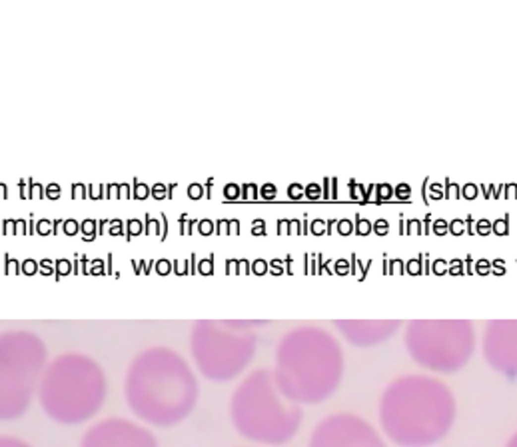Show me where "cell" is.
Instances as JSON below:
<instances>
[{
  "instance_id": "28",
  "label": "cell",
  "mask_w": 517,
  "mask_h": 447,
  "mask_svg": "<svg viewBox=\"0 0 517 447\" xmlns=\"http://www.w3.org/2000/svg\"><path fill=\"white\" fill-rule=\"evenodd\" d=\"M154 268H156V272H158L160 276H168V274L172 272V262H168V260H160V262L154 264Z\"/></svg>"
},
{
  "instance_id": "1",
  "label": "cell",
  "mask_w": 517,
  "mask_h": 447,
  "mask_svg": "<svg viewBox=\"0 0 517 447\" xmlns=\"http://www.w3.org/2000/svg\"><path fill=\"white\" fill-rule=\"evenodd\" d=\"M454 421L456 399L439 380L425 376L398 378L382 395L380 423L398 445H433L448 435Z\"/></svg>"
},
{
  "instance_id": "47",
  "label": "cell",
  "mask_w": 517,
  "mask_h": 447,
  "mask_svg": "<svg viewBox=\"0 0 517 447\" xmlns=\"http://www.w3.org/2000/svg\"><path fill=\"white\" fill-rule=\"evenodd\" d=\"M8 196V192H6V186L4 184H0V198H6Z\"/></svg>"
},
{
  "instance_id": "21",
  "label": "cell",
  "mask_w": 517,
  "mask_h": 447,
  "mask_svg": "<svg viewBox=\"0 0 517 447\" xmlns=\"http://www.w3.org/2000/svg\"><path fill=\"white\" fill-rule=\"evenodd\" d=\"M28 198H46V192H44V186H40V184H36V182H32V180H28Z\"/></svg>"
},
{
  "instance_id": "4",
  "label": "cell",
  "mask_w": 517,
  "mask_h": 447,
  "mask_svg": "<svg viewBox=\"0 0 517 447\" xmlns=\"http://www.w3.org/2000/svg\"><path fill=\"white\" fill-rule=\"evenodd\" d=\"M106 380L100 365L82 353L58 355L42 374L38 397L44 411L60 423L90 419L102 405Z\"/></svg>"
},
{
  "instance_id": "24",
  "label": "cell",
  "mask_w": 517,
  "mask_h": 447,
  "mask_svg": "<svg viewBox=\"0 0 517 447\" xmlns=\"http://www.w3.org/2000/svg\"><path fill=\"white\" fill-rule=\"evenodd\" d=\"M240 194H242V190H240L236 184H228V186L224 188V196H226V200H238Z\"/></svg>"
},
{
  "instance_id": "14",
  "label": "cell",
  "mask_w": 517,
  "mask_h": 447,
  "mask_svg": "<svg viewBox=\"0 0 517 447\" xmlns=\"http://www.w3.org/2000/svg\"><path fill=\"white\" fill-rule=\"evenodd\" d=\"M144 234H148V236H160V238H162V222H158L156 218L146 216V228H144Z\"/></svg>"
},
{
  "instance_id": "34",
  "label": "cell",
  "mask_w": 517,
  "mask_h": 447,
  "mask_svg": "<svg viewBox=\"0 0 517 447\" xmlns=\"http://www.w3.org/2000/svg\"><path fill=\"white\" fill-rule=\"evenodd\" d=\"M150 194H152V196H154L156 200H158V198H160V200H162V198H168L166 186H162V184H156L154 188H150Z\"/></svg>"
},
{
  "instance_id": "10",
  "label": "cell",
  "mask_w": 517,
  "mask_h": 447,
  "mask_svg": "<svg viewBox=\"0 0 517 447\" xmlns=\"http://www.w3.org/2000/svg\"><path fill=\"white\" fill-rule=\"evenodd\" d=\"M82 447H158V441L148 429L116 417L92 425Z\"/></svg>"
},
{
  "instance_id": "27",
  "label": "cell",
  "mask_w": 517,
  "mask_h": 447,
  "mask_svg": "<svg viewBox=\"0 0 517 447\" xmlns=\"http://www.w3.org/2000/svg\"><path fill=\"white\" fill-rule=\"evenodd\" d=\"M44 192H46V198H48V200H58V198H60V194H62V192H60V186H58V184H54V182H52V184H48V186L44 188Z\"/></svg>"
},
{
  "instance_id": "17",
  "label": "cell",
  "mask_w": 517,
  "mask_h": 447,
  "mask_svg": "<svg viewBox=\"0 0 517 447\" xmlns=\"http://www.w3.org/2000/svg\"><path fill=\"white\" fill-rule=\"evenodd\" d=\"M0 447H30L26 441L10 437V435H0Z\"/></svg>"
},
{
  "instance_id": "13",
  "label": "cell",
  "mask_w": 517,
  "mask_h": 447,
  "mask_svg": "<svg viewBox=\"0 0 517 447\" xmlns=\"http://www.w3.org/2000/svg\"><path fill=\"white\" fill-rule=\"evenodd\" d=\"M80 234H82V240H86V242L94 240V238L98 236V222H94V220H84V222L80 224Z\"/></svg>"
},
{
  "instance_id": "5",
  "label": "cell",
  "mask_w": 517,
  "mask_h": 447,
  "mask_svg": "<svg viewBox=\"0 0 517 447\" xmlns=\"http://www.w3.org/2000/svg\"><path fill=\"white\" fill-rule=\"evenodd\" d=\"M230 411L236 429L258 443H286L302 423V409L278 390L268 369H256L236 388Z\"/></svg>"
},
{
  "instance_id": "29",
  "label": "cell",
  "mask_w": 517,
  "mask_h": 447,
  "mask_svg": "<svg viewBox=\"0 0 517 447\" xmlns=\"http://www.w3.org/2000/svg\"><path fill=\"white\" fill-rule=\"evenodd\" d=\"M212 262H214V256H210L208 260H202V262L198 264V268H196V270H198L200 274H212V272H214V266H212Z\"/></svg>"
},
{
  "instance_id": "31",
  "label": "cell",
  "mask_w": 517,
  "mask_h": 447,
  "mask_svg": "<svg viewBox=\"0 0 517 447\" xmlns=\"http://www.w3.org/2000/svg\"><path fill=\"white\" fill-rule=\"evenodd\" d=\"M188 196L194 198V200H198V198L204 196V188H202L200 184H190V186H188Z\"/></svg>"
},
{
  "instance_id": "35",
  "label": "cell",
  "mask_w": 517,
  "mask_h": 447,
  "mask_svg": "<svg viewBox=\"0 0 517 447\" xmlns=\"http://www.w3.org/2000/svg\"><path fill=\"white\" fill-rule=\"evenodd\" d=\"M6 272H8V274H12V272L18 274V272H20V264H18L16 260H12L10 256H6Z\"/></svg>"
},
{
  "instance_id": "18",
  "label": "cell",
  "mask_w": 517,
  "mask_h": 447,
  "mask_svg": "<svg viewBox=\"0 0 517 447\" xmlns=\"http://www.w3.org/2000/svg\"><path fill=\"white\" fill-rule=\"evenodd\" d=\"M142 232H144V228H142L140 220H128V224H126V236L128 238H134V236H138Z\"/></svg>"
},
{
  "instance_id": "39",
  "label": "cell",
  "mask_w": 517,
  "mask_h": 447,
  "mask_svg": "<svg viewBox=\"0 0 517 447\" xmlns=\"http://www.w3.org/2000/svg\"><path fill=\"white\" fill-rule=\"evenodd\" d=\"M369 232V224L365 220H357V234H367Z\"/></svg>"
},
{
  "instance_id": "9",
  "label": "cell",
  "mask_w": 517,
  "mask_h": 447,
  "mask_svg": "<svg viewBox=\"0 0 517 447\" xmlns=\"http://www.w3.org/2000/svg\"><path fill=\"white\" fill-rule=\"evenodd\" d=\"M308 447H386V443L365 419L353 413H336L314 429Z\"/></svg>"
},
{
  "instance_id": "36",
  "label": "cell",
  "mask_w": 517,
  "mask_h": 447,
  "mask_svg": "<svg viewBox=\"0 0 517 447\" xmlns=\"http://www.w3.org/2000/svg\"><path fill=\"white\" fill-rule=\"evenodd\" d=\"M174 272L176 274H180V276H184V274H188V270H190V262H174Z\"/></svg>"
},
{
  "instance_id": "45",
  "label": "cell",
  "mask_w": 517,
  "mask_h": 447,
  "mask_svg": "<svg viewBox=\"0 0 517 447\" xmlns=\"http://www.w3.org/2000/svg\"><path fill=\"white\" fill-rule=\"evenodd\" d=\"M435 232H446V224L439 220V224H435Z\"/></svg>"
},
{
  "instance_id": "38",
  "label": "cell",
  "mask_w": 517,
  "mask_h": 447,
  "mask_svg": "<svg viewBox=\"0 0 517 447\" xmlns=\"http://www.w3.org/2000/svg\"><path fill=\"white\" fill-rule=\"evenodd\" d=\"M4 234H16V220L4 222Z\"/></svg>"
},
{
  "instance_id": "41",
  "label": "cell",
  "mask_w": 517,
  "mask_h": 447,
  "mask_svg": "<svg viewBox=\"0 0 517 447\" xmlns=\"http://www.w3.org/2000/svg\"><path fill=\"white\" fill-rule=\"evenodd\" d=\"M300 194H302V188H300V186H295V184L289 186V196H291V198H300Z\"/></svg>"
},
{
  "instance_id": "3",
  "label": "cell",
  "mask_w": 517,
  "mask_h": 447,
  "mask_svg": "<svg viewBox=\"0 0 517 447\" xmlns=\"http://www.w3.org/2000/svg\"><path fill=\"white\" fill-rule=\"evenodd\" d=\"M344 353L340 343L320 328H298L278 345L274 380L293 403H320L340 386Z\"/></svg>"
},
{
  "instance_id": "32",
  "label": "cell",
  "mask_w": 517,
  "mask_h": 447,
  "mask_svg": "<svg viewBox=\"0 0 517 447\" xmlns=\"http://www.w3.org/2000/svg\"><path fill=\"white\" fill-rule=\"evenodd\" d=\"M256 190H258V188H256L254 184H246L244 190H242V192H244L242 198H244V200H256V198H258V192H256Z\"/></svg>"
},
{
  "instance_id": "46",
  "label": "cell",
  "mask_w": 517,
  "mask_h": 447,
  "mask_svg": "<svg viewBox=\"0 0 517 447\" xmlns=\"http://www.w3.org/2000/svg\"><path fill=\"white\" fill-rule=\"evenodd\" d=\"M507 447H517V433H515V435H513V437H511V439H509V443H507Z\"/></svg>"
},
{
  "instance_id": "37",
  "label": "cell",
  "mask_w": 517,
  "mask_h": 447,
  "mask_svg": "<svg viewBox=\"0 0 517 447\" xmlns=\"http://www.w3.org/2000/svg\"><path fill=\"white\" fill-rule=\"evenodd\" d=\"M108 232H110V234H126V230L122 228V222H120V220H112V226H110Z\"/></svg>"
},
{
  "instance_id": "40",
  "label": "cell",
  "mask_w": 517,
  "mask_h": 447,
  "mask_svg": "<svg viewBox=\"0 0 517 447\" xmlns=\"http://www.w3.org/2000/svg\"><path fill=\"white\" fill-rule=\"evenodd\" d=\"M252 268H254V272H256V274H264V272H266V268H268V266H266V262H262V260H258V262H254V266H252Z\"/></svg>"
},
{
  "instance_id": "8",
  "label": "cell",
  "mask_w": 517,
  "mask_h": 447,
  "mask_svg": "<svg viewBox=\"0 0 517 447\" xmlns=\"http://www.w3.org/2000/svg\"><path fill=\"white\" fill-rule=\"evenodd\" d=\"M192 353L206 378L232 380L252 361L256 337L252 332L228 330L226 324L200 322L192 334Z\"/></svg>"
},
{
  "instance_id": "23",
  "label": "cell",
  "mask_w": 517,
  "mask_h": 447,
  "mask_svg": "<svg viewBox=\"0 0 517 447\" xmlns=\"http://www.w3.org/2000/svg\"><path fill=\"white\" fill-rule=\"evenodd\" d=\"M52 224L54 222H50V220H40V222H36V232L40 234V236H48V234H52Z\"/></svg>"
},
{
  "instance_id": "7",
  "label": "cell",
  "mask_w": 517,
  "mask_h": 447,
  "mask_svg": "<svg viewBox=\"0 0 517 447\" xmlns=\"http://www.w3.org/2000/svg\"><path fill=\"white\" fill-rule=\"evenodd\" d=\"M405 347L421 367L452 374L461 369L473 353V326L456 320L411 322L405 334Z\"/></svg>"
},
{
  "instance_id": "44",
  "label": "cell",
  "mask_w": 517,
  "mask_h": 447,
  "mask_svg": "<svg viewBox=\"0 0 517 447\" xmlns=\"http://www.w3.org/2000/svg\"><path fill=\"white\" fill-rule=\"evenodd\" d=\"M318 190H320V188H318V186H310V188H308V196H310V198H316V196H318V194H320V192H318Z\"/></svg>"
},
{
  "instance_id": "42",
  "label": "cell",
  "mask_w": 517,
  "mask_h": 447,
  "mask_svg": "<svg viewBox=\"0 0 517 447\" xmlns=\"http://www.w3.org/2000/svg\"><path fill=\"white\" fill-rule=\"evenodd\" d=\"M340 232H342V234H349V232H351V226H349L347 220H344V222L340 224Z\"/></svg>"
},
{
  "instance_id": "6",
  "label": "cell",
  "mask_w": 517,
  "mask_h": 447,
  "mask_svg": "<svg viewBox=\"0 0 517 447\" xmlns=\"http://www.w3.org/2000/svg\"><path fill=\"white\" fill-rule=\"evenodd\" d=\"M46 347L30 332L0 334V419L26 411L44 374Z\"/></svg>"
},
{
  "instance_id": "25",
  "label": "cell",
  "mask_w": 517,
  "mask_h": 447,
  "mask_svg": "<svg viewBox=\"0 0 517 447\" xmlns=\"http://www.w3.org/2000/svg\"><path fill=\"white\" fill-rule=\"evenodd\" d=\"M194 230V220H188V216L184 214L180 218V234H192Z\"/></svg>"
},
{
  "instance_id": "20",
  "label": "cell",
  "mask_w": 517,
  "mask_h": 447,
  "mask_svg": "<svg viewBox=\"0 0 517 447\" xmlns=\"http://www.w3.org/2000/svg\"><path fill=\"white\" fill-rule=\"evenodd\" d=\"M132 196L138 198V200H144V198L150 196V188H148L146 184H140L138 180H134V194Z\"/></svg>"
},
{
  "instance_id": "19",
  "label": "cell",
  "mask_w": 517,
  "mask_h": 447,
  "mask_svg": "<svg viewBox=\"0 0 517 447\" xmlns=\"http://www.w3.org/2000/svg\"><path fill=\"white\" fill-rule=\"evenodd\" d=\"M62 232H64L66 236H76V234L80 232L78 222H76V220H66V222H62Z\"/></svg>"
},
{
  "instance_id": "26",
  "label": "cell",
  "mask_w": 517,
  "mask_h": 447,
  "mask_svg": "<svg viewBox=\"0 0 517 447\" xmlns=\"http://www.w3.org/2000/svg\"><path fill=\"white\" fill-rule=\"evenodd\" d=\"M198 232H200L202 236L212 234V232H214V222H210V220H200V222H198Z\"/></svg>"
},
{
  "instance_id": "22",
  "label": "cell",
  "mask_w": 517,
  "mask_h": 447,
  "mask_svg": "<svg viewBox=\"0 0 517 447\" xmlns=\"http://www.w3.org/2000/svg\"><path fill=\"white\" fill-rule=\"evenodd\" d=\"M20 272L26 274V276L36 274V272H38V262H34V260H24V262L20 264Z\"/></svg>"
},
{
  "instance_id": "33",
  "label": "cell",
  "mask_w": 517,
  "mask_h": 447,
  "mask_svg": "<svg viewBox=\"0 0 517 447\" xmlns=\"http://www.w3.org/2000/svg\"><path fill=\"white\" fill-rule=\"evenodd\" d=\"M262 198L264 200H274L276 198V186L274 184H266V186H262Z\"/></svg>"
},
{
  "instance_id": "30",
  "label": "cell",
  "mask_w": 517,
  "mask_h": 447,
  "mask_svg": "<svg viewBox=\"0 0 517 447\" xmlns=\"http://www.w3.org/2000/svg\"><path fill=\"white\" fill-rule=\"evenodd\" d=\"M38 272L40 274H44V276H52L54 274V262H50V260H42V262H38Z\"/></svg>"
},
{
  "instance_id": "15",
  "label": "cell",
  "mask_w": 517,
  "mask_h": 447,
  "mask_svg": "<svg viewBox=\"0 0 517 447\" xmlns=\"http://www.w3.org/2000/svg\"><path fill=\"white\" fill-rule=\"evenodd\" d=\"M236 234L240 232V224L236 220H220L218 222V234Z\"/></svg>"
},
{
  "instance_id": "43",
  "label": "cell",
  "mask_w": 517,
  "mask_h": 447,
  "mask_svg": "<svg viewBox=\"0 0 517 447\" xmlns=\"http://www.w3.org/2000/svg\"><path fill=\"white\" fill-rule=\"evenodd\" d=\"M254 234H264V222L262 220H256V226L252 228Z\"/></svg>"
},
{
  "instance_id": "2",
  "label": "cell",
  "mask_w": 517,
  "mask_h": 447,
  "mask_svg": "<svg viewBox=\"0 0 517 447\" xmlns=\"http://www.w3.org/2000/svg\"><path fill=\"white\" fill-rule=\"evenodd\" d=\"M198 384L188 363L168 347L142 351L126 376V399L132 411L152 425L182 421L196 403Z\"/></svg>"
},
{
  "instance_id": "12",
  "label": "cell",
  "mask_w": 517,
  "mask_h": 447,
  "mask_svg": "<svg viewBox=\"0 0 517 447\" xmlns=\"http://www.w3.org/2000/svg\"><path fill=\"white\" fill-rule=\"evenodd\" d=\"M338 330L349 339L353 345H376L394 335V332L400 328V322H336Z\"/></svg>"
},
{
  "instance_id": "16",
  "label": "cell",
  "mask_w": 517,
  "mask_h": 447,
  "mask_svg": "<svg viewBox=\"0 0 517 447\" xmlns=\"http://www.w3.org/2000/svg\"><path fill=\"white\" fill-rule=\"evenodd\" d=\"M54 270H56V279H60L62 276H68L70 272H74V270H72V264H70L68 260H56V262H54Z\"/></svg>"
},
{
  "instance_id": "11",
  "label": "cell",
  "mask_w": 517,
  "mask_h": 447,
  "mask_svg": "<svg viewBox=\"0 0 517 447\" xmlns=\"http://www.w3.org/2000/svg\"><path fill=\"white\" fill-rule=\"evenodd\" d=\"M485 361L503 376H517V320L491 322L483 335Z\"/></svg>"
}]
</instances>
